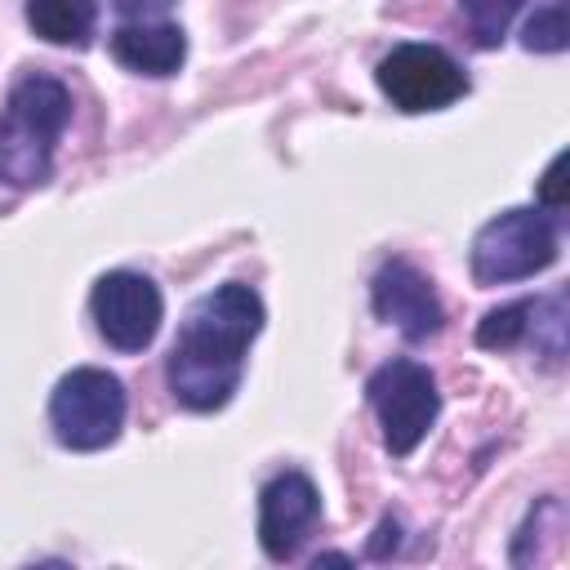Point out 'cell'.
<instances>
[{"label": "cell", "instance_id": "obj_1", "mask_svg": "<svg viewBox=\"0 0 570 570\" xmlns=\"http://www.w3.org/2000/svg\"><path fill=\"white\" fill-rule=\"evenodd\" d=\"M258 330H263V298L249 285L227 281L200 294L187 307L178 338L169 347V361H165L174 401L196 414L223 410L232 392L240 387L245 352Z\"/></svg>", "mask_w": 570, "mask_h": 570}, {"label": "cell", "instance_id": "obj_2", "mask_svg": "<svg viewBox=\"0 0 570 570\" xmlns=\"http://www.w3.org/2000/svg\"><path fill=\"white\" fill-rule=\"evenodd\" d=\"M71 120V94L53 76H22L0 116V183L40 187L53 174V147Z\"/></svg>", "mask_w": 570, "mask_h": 570}, {"label": "cell", "instance_id": "obj_3", "mask_svg": "<svg viewBox=\"0 0 570 570\" xmlns=\"http://www.w3.org/2000/svg\"><path fill=\"white\" fill-rule=\"evenodd\" d=\"M49 428L67 450H102L125 428V383L111 370L80 365L49 396Z\"/></svg>", "mask_w": 570, "mask_h": 570}, {"label": "cell", "instance_id": "obj_4", "mask_svg": "<svg viewBox=\"0 0 570 570\" xmlns=\"http://www.w3.org/2000/svg\"><path fill=\"white\" fill-rule=\"evenodd\" d=\"M557 258V223L548 209H503L472 236V276L508 285L543 272Z\"/></svg>", "mask_w": 570, "mask_h": 570}, {"label": "cell", "instance_id": "obj_5", "mask_svg": "<svg viewBox=\"0 0 570 570\" xmlns=\"http://www.w3.org/2000/svg\"><path fill=\"white\" fill-rule=\"evenodd\" d=\"M365 396L379 414L383 445L396 459H405L428 436V428L436 423V410H441V392H436L432 370L419 361H405V356L379 365L365 383Z\"/></svg>", "mask_w": 570, "mask_h": 570}, {"label": "cell", "instance_id": "obj_6", "mask_svg": "<svg viewBox=\"0 0 570 570\" xmlns=\"http://www.w3.org/2000/svg\"><path fill=\"white\" fill-rule=\"evenodd\" d=\"M374 76H379V89L392 98V107H401L410 116L414 111H441L468 94L463 67L436 45H396L379 62Z\"/></svg>", "mask_w": 570, "mask_h": 570}, {"label": "cell", "instance_id": "obj_7", "mask_svg": "<svg viewBox=\"0 0 570 570\" xmlns=\"http://www.w3.org/2000/svg\"><path fill=\"white\" fill-rule=\"evenodd\" d=\"M89 312H94L98 334L116 352H142L160 330L165 303H160V289L142 272H107L98 276L89 294Z\"/></svg>", "mask_w": 570, "mask_h": 570}, {"label": "cell", "instance_id": "obj_8", "mask_svg": "<svg viewBox=\"0 0 570 570\" xmlns=\"http://www.w3.org/2000/svg\"><path fill=\"white\" fill-rule=\"evenodd\" d=\"M370 298H374L379 321L396 325L410 343L432 338V334L441 330V321H445L432 281H428L410 258H387V263L374 272V281H370Z\"/></svg>", "mask_w": 570, "mask_h": 570}, {"label": "cell", "instance_id": "obj_9", "mask_svg": "<svg viewBox=\"0 0 570 570\" xmlns=\"http://www.w3.org/2000/svg\"><path fill=\"white\" fill-rule=\"evenodd\" d=\"M321 521V494L303 472H281L258 494V543L272 561H289Z\"/></svg>", "mask_w": 570, "mask_h": 570}, {"label": "cell", "instance_id": "obj_10", "mask_svg": "<svg viewBox=\"0 0 570 570\" xmlns=\"http://www.w3.org/2000/svg\"><path fill=\"white\" fill-rule=\"evenodd\" d=\"M111 53L120 67L138 76H174L187 58V36L174 22H125L111 36Z\"/></svg>", "mask_w": 570, "mask_h": 570}, {"label": "cell", "instance_id": "obj_11", "mask_svg": "<svg viewBox=\"0 0 570 570\" xmlns=\"http://www.w3.org/2000/svg\"><path fill=\"white\" fill-rule=\"evenodd\" d=\"M27 22L49 45H89L98 4L94 0H27Z\"/></svg>", "mask_w": 570, "mask_h": 570}, {"label": "cell", "instance_id": "obj_12", "mask_svg": "<svg viewBox=\"0 0 570 570\" xmlns=\"http://www.w3.org/2000/svg\"><path fill=\"white\" fill-rule=\"evenodd\" d=\"M530 316H534V298H517V303H503V307L485 312L481 325H476V347H485V352L517 347L530 334Z\"/></svg>", "mask_w": 570, "mask_h": 570}, {"label": "cell", "instance_id": "obj_13", "mask_svg": "<svg viewBox=\"0 0 570 570\" xmlns=\"http://www.w3.org/2000/svg\"><path fill=\"white\" fill-rule=\"evenodd\" d=\"M521 4L525 0H459L463 22H468V31H472V40L481 49L503 45V36H508V27H512V18H517Z\"/></svg>", "mask_w": 570, "mask_h": 570}, {"label": "cell", "instance_id": "obj_14", "mask_svg": "<svg viewBox=\"0 0 570 570\" xmlns=\"http://www.w3.org/2000/svg\"><path fill=\"white\" fill-rule=\"evenodd\" d=\"M530 334H534V347L543 352V361L548 365H561V356H566V298L561 294L534 298Z\"/></svg>", "mask_w": 570, "mask_h": 570}, {"label": "cell", "instance_id": "obj_15", "mask_svg": "<svg viewBox=\"0 0 570 570\" xmlns=\"http://www.w3.org/2000/svg\"><path fill=\"white\" fill-rule=\"evenodd\" d=\"M566 0H548L530 22H525V49L539 53H561L566 49Z\"/></svg>", "mask_w": 570, "mask_h": 570}, {"label": "cell", "instance_id": "obj_16", "mask_svg": "<svg viewBox=\"0 0 570 570\" xmlns=\"http://www.w3.org/2000/svg\"><path fill=\"white\" fill-rule=\"evenodd\" d=\"M539 200H543L548 214L566 209V151L552 156V165H548V174H543V187H539Z\"/></svg>", "mask_w": 570, "mask_h": 570}, {"label": "cell", "instance_id": "obj_17", "mask_svg": "<svg viewBox=\"0 0 570 570\" xmlns=\"http://www.w3.org/2000/svg\"><path fill=\"white\" fill-rule=\"evenodd\" d=\"M396 543H401V521L396 517H383L379 530H374V539H370V557H387V548L396 552Z\"/></svg>", "mask_w": 570, "mask_h": 570}, {"label": "cell", "instance_id": "obj_18", "mask_svg": "<svg viewBox=\"0 0 570 570\" xmlns=\"http://www.w3.org/2000/svg\"><path fill=\"white\" fill-rule=\"evenodd\" d=\"M120 13H129L134 22H142V18H151V13H160V9H169L174 0H111Z\"/></svg>", "mask_w": 570, "mask_h": 570}]
</instances>
